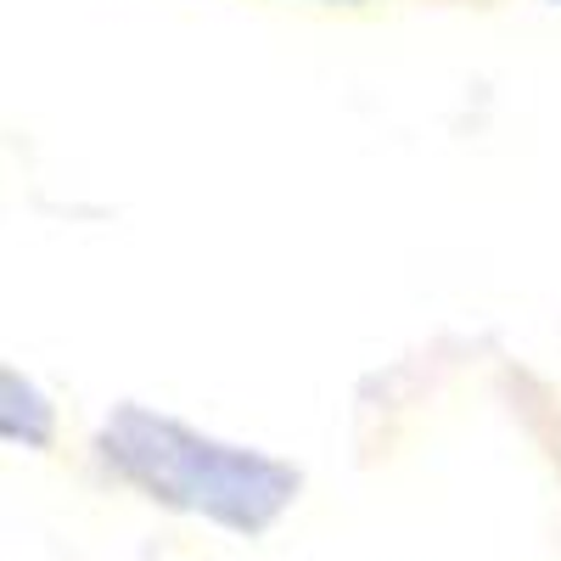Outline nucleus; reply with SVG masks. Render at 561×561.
Listing matches in <instances>:
<instances>
[{
  "label": "nucleus",
  "instance_id": "f257e3e1",
  "mask_svg": "<svg viewBox=\"0 0 561 561\" xmlns=\"http://www.w3.org/2000/svg\"><path fill=\"white\" fill-rule=\"evenodd\" d=\"M96 449L140 494H152L174 511H192V517H208L214 528L242 539H259L304 489L298 466L264 449L208 438L147 404H118L102 421Z\"/></svg>",
  "mask_w": 561,
  "mask_h": 561
},
{
  "label": "nucleus",
  "instance_id": "f03ea898",
  "mask_svg": "<svg viewBox=\"0 0 561 561\" xmlns=\"http://www.w3.org/2000/svg\"><path fill=\"white\" fill-rule=\"evenodd\" d=\"M0 433H7L12 444H23V449H45L51 433H57V415H51V404H45V393L28 377H18V370L0 377Z\"/></svg>",
  "mask_w": 561,
  "mask_h": 561
}]
</instances>
